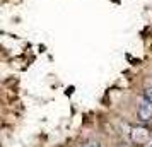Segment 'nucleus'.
Here are the masks:
<instances>
[{
    "instance_id": "obj_1",
    "label": "nucleus",
    "mask_w": 152,
    "mask_h": 147,
    "mask_svg": "<svg viewBox=\"0 0 152 147\" xmlns=\"http://www.w3.org/2000/svg\"><path fill=\"white\" fill-rule=\"evenodd\" d=\"M137 118L142 121V123H147V121H151L152 120V103L149 99H142L140 101V105L137 108Z\"/></svg>"
},
{
    "instance_id": "obj_2",
    "label": "nucleus",
    "mask_w": 152,
    "mask_h": 147,
    "mask_svg": "<svg viewBox=\"0 0 152 147\" xmlns=\"http://www.w3.org/2000/svg\"><path fill=\"white\" fill-rule=\"evenodd\" d=\"M130 137L135 144H145L149 139V130L145 127H133L130 132Z\"/></svg>"
},
{
    "instance_id": "obj_3",
    "label": "nucleus",
    "mask_w": 152,
    "mask_h": 147,
    "mask_svg": "<svg viewBox=\"0 0 152 147\" xmlns=\"http://www.w3.org/2000/svg\"><path fill=\"white\" fill-rule=\"evenodd\" d=\"M144 98L149 99V101L152 103V84H151V86H145V89H144Z\"/></svg>"
},
{
    "instance_id": "obj_4",
    "label": "nucleus",
    "mask_w": 152,
    "mask_h": 147,
    "mask_svg": "<svg viewBox=\"0 0 152 147\" xmlns=\"http://www.w3.org/2000/svg\"><path fill=\"white\" fill-rule=\"evenodd\" d=\"M84 147H103V146H101L99 142H94V140H91V142H87V144H86Z\"/></svg>"
}]
</instances>
